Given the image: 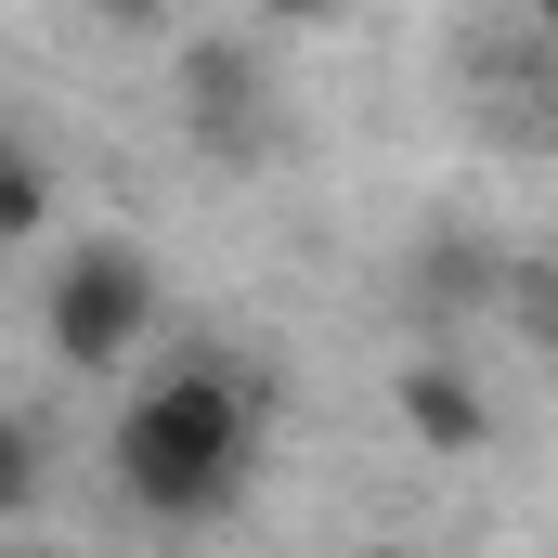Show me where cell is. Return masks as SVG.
Returning <instances> with one entry per match:
<instances>
[{
	"mask_svg": "<svg viewBox=\"0 0 558 558\" xmlns=\"http://www.w3.org/2000/svg\"><path fill=\"white\" fill-rule=\"evenodd\" d=\"M260 428H274L260 364L182 351L169 377H143L131 416H118V494H131L143 520H234L247 507V468H260Z\"/></svg>",
	"mask_w": 558,
	"mask_h": 558,
	"instance_id": "1",
	"label": "cell"
},
{
	"mask_svg": "<svg viewBox=\"0 0 558 558\" xmlns=\"http://www.w3.org/2000/svg\"><path fill=\"white\" fill-rule=\"evenodd\" d=\"M156 312H169V286H156V260H143L131 234H78L52 260V286H39V338H52L65 377H118L156 338Z\"/></svg>",
	"mask_w": 558,
	"mask_h": 558,
	"instance_id": "2",
	"label": "cell"
},
{
	"mask_svg": "<svg viewBox=\"0 0 558 558\" xmlns=\"http://www.w3.org/2000/svg\"><path fill=\"white\" fill-rule=\"evenodd\" d=\"M182 131H195V156H208V169H260V156L286 143L274 65H260L247 39H195V52H182Z\"/></svg>",
	"mask_w": 558,
	"mask_h": 558,
	"instance_id": "3",
	"label": "cell"
},
{
	"mask_svg": "<svg viewBox=\"0 0 558 558\" xmlns=\"http://www.w3.org/2000/svg\"><path fill=\"white\" fill-rule=\"evenodd\" d=\"M494 274H507V247L494 234H428L416 260H403V299H416V325H494Z\"/></svg>",
	"mask_w": 558,
	"mask_h": 558,
	"instance_id": "4",
	"label": "cell"
},
{
	"mask_svg": "<svg viewBox=\"0 0 558 558\" xmlns=\"http://www.w3.org/2000/svg\"><path fill=\"white\" fill-rule=\"evenodd\" d=\"M390 403H403V428H416L428 454H481V441H494V403H481V377H468V364H441V351H416V364L390 377Z\"/></svg>",
	"mask_w": 558,
	"mask_h": 558,
	"instance_id": "5",
	"label": "cell"
},
{
	"mask_svg": "<svg viewBox=\"0 0 558 558\" xmlns=\"http://www.w3.org/2000/svg\"><path fill=\"white\" fill-rule=\"evenodd\" d=\"M494 325H507L520 351H546V364H558V247H507V274H494Z\"/></svg>",
	"mask_w": 558,
	"mask_h": 558,
	"instance_id": "6",
	"label": "cell"
},
{
	"mask_svg": "<svg viewBox=\"0 0 558 558\" xmlns=\"http://www.w3.org/2000/svg\"><path fill=\"white\" fill-rule=\"evenodd\" d=\"M39 481H52V441H39V416H13V403H0V520H26V507H39Z\"/></svg>",
	"mask_w": 558,
	"mask_h": 558,
	"instance_id": "7",
	"label": "cell"
},
{
	"mask_svg": "<svg viewBox=\"0 0 558 558\" xmlns=\"http://www.w3.org/2000/svg\"><path fill=\"white\" fill-rule=\"evenodd\" d=\"M39 221H52V169H39L26 143H0V247H26Z\"/></svg>",
	"mask_w": 558,
	"mask_h": 558,
	"instance_id": "8",
	"label": "cell"
},
{
	"mask_svg": "<svg viewBox=\"0 0 558 558\" xmlns=\"http://www.w3.org/2000/svg\"><path fill=\"white\" fill-rule=\"evenodd\" d=\"M351 0H260V26H338Z\"/></svg>",
	"mask_w": 558,
	"mask_h": 558,
	"instance_id": "9",
	"label": "cell"
},
{
	"mask_svg": "<svg viewBox=\"0 0 558 558\" xmlns=\"http://www.w3.org/2000/svg\"><path fill=\"white\" fill-rule=\"evenodd\" d=\"M520 13H533V39H558V0H520Z\"/></svg>",
	"mask_w": 558,
	"mask_h": 558,
	"instance_id": "10",
	"label": "cell"
},
{
	"mask_svg": "<svg viewBox=\"0 0 558 558\" xmlns=\"http://www.w3.org/2000/svg\"><path fill=\"white\" fill-rule=\"evenodd\" d=\"M533 78H546V105H558V39H546V65H533Z\"/></svg>",
	"mask_w": 558,
	"mask_h": 558,
	"instance_id": "11",
	"label": "cell"
}]
</instances>
